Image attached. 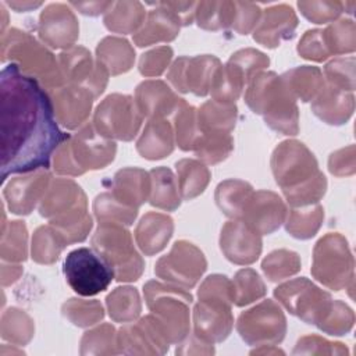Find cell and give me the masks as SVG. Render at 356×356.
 Masks as SVG:
<instances>
[{
  "label": "cell",
  "instance_id": "obj_13",
  "mask_svg": "<svg viewBox=\"0 0 356 356\" xmlns=\"http://www.w3.org/2000/svg\"><path fill=\"white\" fill-rule=\"evenodd\" d=\"M236 330L249 345H274L284 339L286 320L281 307L267 299L243 312L238 318Z\"/></svg>",
  "mask_w": 356,
  "mask_h": 356
},
{
  "label": "cell",
  "instance_id": "obj_5",
  "mask_svg": "<svg viewBox=\"0 0 356 356\" xmlns=\"http://www.w3.org/2000/svg\"><path fill=\"white\" fill-rule=\"evenodd\" d=\"M197 296L199 302L193 309L195 335L209 343L224 341L234 325L231 281L225 275H209L200 285Z\"/></svg>",
  "mask_w": 356,
  "mask_h": 356
},
{
  "label": "cell",
  "instance_id": "obj_39",
  "mask_svg": "<svg viewBox=\"0 0 356 356\" xmlns=\"http://www.w3.org/2000/svg\"><path fill=\"white\" fill-rule=\"evenodd\" d=\"M235 1H200L196 7V21L202 29L218 31L232 25Z\"/></svg>",
  "mask_w": 356,
  "mask_h": 356
},
{
  "label": "cell",
  "instance_id": "obj_26",
  "mask_svg": "<svg viewBox=\"0 0 356 356\" xmlns=\"http://www.w3.org/2000/svg\"><path fill=\"white\" fill-rule=\"evenodd\" d=\"M156 6L146 15L143 26L134 33V42L139 47L150 46L160 42H171L179 33V21L170 13L165 7L159 3H152Z\"/></svg>",
  "mask_w": 356,
  "mask_h": 356
},
{
  "label": "cell",
  "instance_id": "obj_10",
  "mask_svg": "<svg viewBox=\"0 0 356 356\" xmlns=\"http://www.w3.org/2000/svg\"><path fill=\"white\" fill-rule=\"evenodd\" d=\"M352 270L353 260L343 236L327 234L316 243L312 274L317 281L334 291H339L352 278Z\"/></svg>",
  "mask_w": 356,
  "mask_h": 356
},
{
  "label": "cell",
  "instance_id": "obj_38",
  "mask_svg": "<svg viewBox=\"0 0 356 356\" xmlns=\"http://www.w3.org/2000/svg\"><path fill=\"white\" fill-rule=\"evenodd\" d=\"M65 246L67 242L54 227L42 225L33 232L32 259L40 264H51Z\"/></svg>",
  "mask_w": 356,
  "mask_h": 356
},
{
  "label": "cell",
  "instance_id": "obj_25",
  "mask_svg": "<svg viewBox=\"0 0 356 356\" xmlns=\"http://www.w3.org/2000/svg\"><path fill=\"white\" fill-rule=\"evenodd\" d=\"M184 99L178 97L163 81H143L135 90V103L143 117L164 118L175 113Z\"/></svg>",
  "mask_w": 356,
  "mask_h": 356
},
{
  "label": "cell",
  "instance_id": "obj_20",
  "mask_svg": "<svg viewBox=\"0 0 356 356\" xmlns=\"http://www.w3.org/2000/svg\"><path fill=\"white\" fill-rule=\"evenodd\" d=\"M57 122L68 129L81 127L89 117L93 95L78 85H63L49 95Z\"/></svg>",
  "mask_w": 356,
  "mask_h": 356
},
{
  "label": "cell",
  "instance_id": "obj_49",
  "mask_svg": "<svg viewBox=\"0 0 356 356\" xmlns=\"http://www.w3.org/2000/svg\"><path fill=\"white\" fill-rule=\"evenodd\" d=\"M261 268L270 281H280L296 274L300 270L298 253L286 249L271 252L261 263Z\"/></svg>",
  "mask_w": 356,
  "mask_h": 356
},
{
  "label": "cell",
  "instance_id": "obj_31",
  "mask_svg": "<svg viewBox=\"0 0 356 356\" xmlns=\"http://www.w3.org/2000/svg\"><path fill=\"white\" fill-rule=\"evenodd\" d=\"M97 63L108 75H120L131 70L135 61V50L128 40L122 38H104L96 49Z\"/></svg>",
  "mask_w": 356,
  "mask_h": 356
},
{
  "label": "cell",
  "instance_id": "obj_30",
  "mask_svg": "<svg viewBox=\"0 0 356 356\" xmlns=\"http://www.w3.org/2000/svg\"><path fill=\"white\" fill-rule=\"evenodd\" d=\"M174 149L172 129L164 118H150L136 142L138 153L147 160H160Z\"/></svg>",
  "mask_w": 356,
  "mask_h": 356
},
{
  "label": "cell",
  "instance_id": "obj_27",
  "mask_svg": "<svg viewBox=\"0 0 356 356\" xmlns=\"http://www.w3.org/2000/svg\"><path fill=\"white\" fill-rule=\"evenodd\" d=\"M172 218L161 213H147L135 229V239L146 256H153L163 250L172 235Z\"/></svg>",
  "mask_w": 356,
  "mask_h": 356
},
{
  "label": "cell",
  "instance_id": "obj_18",
  "mask_svg": "<svg viewBox=\"0 0 356 356\" xmlns=\"http://www.w3.org/2000/svg\"><path fill=\"white\" fill-rule=\"evenodd\" d=\"M49 184L50 174L46 168L10 179L4 188V197L10 211L19 216L29 214L36 203L43 199Z\"/></svg>",
  "mask_w": 356,
  "mask_h": 356
},
{
  "label": "cell",
  "instance_id": "obj_1",
  "mask_svg": "<svg viewBox=\"0 0 356 356\" xmlns=\"http://www.w3.org/2000/svg\"><path fill=\"white\" fill-rule=\"evenodd\" d=\"M70 138L57 124L49 93L15 64L0 75L1 181L11 174L49 168L57 147Z\"/></svg>",
  "mask_w": 356,
  "mask_h": 356
},
{
  "label": "cell",
  "instance_id": "obj_43",
  "mask_svg": "<svg viewBox=\"0 0 356 356\" xmlns=\"http://www.w3.org/2000/svg\"><path fill=\"white\" fill-rule=\"evenodd\" d=\"M232 149L234 140L228 132H200L193 150L202 161L217 164L225 160Z\"/></svg>",
  "mask_w": 356,
  "mask_h": 356
},
{
  "label": "cell",
  "instance_id": "obj_58",
  "mask_svg": "<svg viewBox=\"0 0 356 356\" xmlns=\"http://www.w3.org/2000/svg\"><path fill=\"white\" fill-rule=\"evenodd\" d=\"M261 17V10L253 3L235 1V17L231 28L241 35H248L253 31Z\"/></svg>",
  "mask_w": 356,
  "mask_h": 356
},
{
  "label": "cell",
  "instance_id": "obj_9",
  "mask_svg": "<svg viewBox=\"0 0 356 356\" xmlns=\"http://www.w3.org/2000/svg\"><path fill=\"white\" fill-rule=\"evenodd\" d=\"M63 271L71 289L81 296H93L106 291L114 278L113 268L97 252L89 248L70 252L64 260Z\"/></svg>",
  "mask_w": 356,
  "mask_h": 356
},
{
  "label": "cell",
  "instance_id": "obj_19",
  "mask_svg": "<svg viewBox=\"0 0 356 356\" xmlns=\"http://www.w3.org/2000/svg\"><path fill=\"white\" fill-rule=\"evenodd\" d=\"M117 341L124 353H165L170 343L153 314L121 328Z\"/></svg>",
  "mask_w": 356,
  "mask_h": 356
},
{
  "label": "cell",
  "instance_id": "obj_55",
  "mask_svg": "<svg viewBox=\"0 0 356 356\" xmlns=\"http://www.w3.org/2000/svg\"><path fill=\"white\" fill-rule=\"evenodd\" d=\"M298 7L303 17L314 24L330 22L343 10L339 1H298Z\"/></svg>",
  "mask_w": 356,
  "mask_h": 356
},
{
  "label": "cell",
  "instance_id": "obj_60",
  "mask_svg": "<svg viewBox=\"0 0 356 356\" xmlns=\"http://www.w3.org/2000/svg\"><path fill=\"white\" fill-rule=\"evenodd\" d=\"M159 4L165 7L170 13H172L174 17L184 26L191 25L196 15L197 3L195 1H160Z\"/></svg>",
  "mask_w": 356,
  "mask_h": 356
},
{
  "label": "cell",
  "instance_id": "obj_4",
  "mask_svg": "<svg viewBox=\"0 0 356 356\" xmlns=\"http://www.w3.org/2000/svg\"><path fill=\"white\" fill-rule=\"evenodd\" d=\"M1 61L15 64L22 74L46 89H57L65 83L56 57L33 36L10 28L1 33Z\"/></svg>",
  "mask_w": 356,
  "mask_h": 356
},
{
  "label": "cell",
  "instance_id": "obj_54",
  "mask_svg": "<svg viewBox=\"0 0 356 356\" xmlns=\"http://www.w3.org/2000/svg\"><path fill=\"white\" fill-rule=\"evenodd\" d=\"M352 324H353L352 310L345 303L335 300L332 302L328 313L317 327L328 334L342 335L350 330Z\"/></svg>",
  "mask_w": 356,
  "mask_h": 356
},
{
  "label": "cell",
  "instance_id": "obj_56",
  "mask_svg": "<svg viewBox=\"0 0 356 356\" xmlns=\"http://www.w3.org/2000/svg\"><path fill=\"white\" fill-rule=\"evenodd\" d=\"M172 58V49L170 46H160L142 54L139 60V72L143 76H159L168 67Z\"/></svg>",
  "mask_w": 356,
  "mask_h": 356
},
{
  "label": "cell",
  "instance_id": "obj_37",
  "mask_svg": "<svg viewBox=\"0 0 356 356\" xmlns=\"http://www.w3.org/2000/svg\"><path fill=\"white\" fill-rule=\"evenodd\" d=\"M175 168L178 174V189L184 200H191L203 193L210 181V171L203 163L182 159L177 161Z\"/></svg>",
  "mask_w": 356,
  "mask_h": 356
},
{
  "label": "cell",
  "instance_id": "obj_45",
  "mask_svg": "<svg viewBox=\"0 0 356 356\" xmlns=\"http://www.w3.org/2000/svg\"><path fill=\"white\" fill-rule=\"evenodd\" d=\"M323 211L320 204L309 206L307 209H293L288 214L285 228L293 238L309 239L318 231L324 218Z\"/></svg>",
  "mask_w": 356,
  "mask_h": 356
},
{
  "label": "cell",
  "instance_id": "obj_28",
  "mask_svg": "<svg viewBox=\"0 0 356 356\" xmlns=\"http://www.w3.org/2000/svg\"><path fill=\"white\" fill-rule=\"evenodd\" d=\"M150 174L140 170L128 167L117 171L113 181V196L128 204L138 209L150 195Z\"/></svg>",
  "mask_w": 356,
  "mask_h": 356
},
{
  "label": "cell",
  "instance_id": "obj_11",
  "mask_svg": "<svg viewBox=\"0 0 356 356\" xmlns=\"http://www.w3.org/2000/svg\"><path fill=\"white\" fill-rule=\"evenodd\" d=\"M143 115L135 99L128 95L114 93L107 96L96 108L95 129L107 139L131 140L138 134Z\"/></svg>",
  "mask_w": 356,
  "mask_h": 356
},
{
  "label": "cell",
  "instance_id": "obj_41",
  "mask_svg": "<svg viewBox=\"0 0 356 356\" xmlns=\"http://www.w3.org/2000/svg\"><path fill=\"white\" fill-rule=\"evenodd\" d=\"M108 314L114 321H134L140 313L139 293L132 286H118L106 299Z\"/></svg>",
  "mask_w": 356,
  "mask_h": 356
},
{
  "label": "cell",
  "instance_id": "obj_53",
  "mask_svg": "<svg viewBox=\"0 0 356 356\" xmlns=\"http://www.w3.org/2000/svg\"><path fill=\"white\" fill-rule=\"evenodd\" d=\"M228 63L232 64L242 74L245 82L249 83L253 76H256L261 70L268 67L270 58L259 50L242 49L234 53Z\"/></svg>",
  "mask_w": 356,
  "mask_h": 356
},
{
  "label": "cell",
  "instance_id": "obj_36",
  "mask_svg": "<svg viewBox=\"0 0 356 356\" xmlns=\"http://www.w3.org/2000/svg\"><path fill=\"white\" fill-rule=\"evenodd\" d=\"M150 195L149 202L157 209L172 211L179 207L181 200L178 195V184L172 171L167 167L153 168L150 172Z\"/></svg>",
  "mask_w": 356,
  "mask_h": 356
},
{
  "label": "cell",
  "instance_id": "obj_29",
  "mask_svg": "<svg viewBox=\"0 0 356 356\" xmlns=\"http://www.w3.org/2000/svg\"><path fill=\"white\" fill-rule=\"evenodd\" d=\"M353 96L332 85L323 88L314 102L312 111L324 122L331 125L343 124L352 114Z\"/></svg>",
  "mask_w": 356,
  "mask_h": 356
},
{
  "label": "cell",
  "instance_id": "obj_61",
  "mask_svg": "<svg viewBox=\"0 0 356 356\" xmlns=\"http://www.w3.org/2000/svg\"><path fill=\"white\" fill-rule=\"evenodd\" d=\"M113 1H71L70 6L76 8L81 14L85 15H99L102 13H107L113 7Z\"/></svg>",
  "mask_w": 356,
  "mask_h": 356
},
{
  "label": "cell",
  "instance_id": "obj_46",
  "mask_svg": "<svg viewBox=\"0 0 356 356\" xmlns=\"http://www.w3.org/2000/svg\"><path fill=\"white\" fill-rule=\"evenodd\" d=\"M245 83L246 82L242 74L232 64L227 63L225 65L220 67L214 76V81L210 88L211 97L213 100L234 103L239 97Z\"/></svg>",
  "mask_w": 356,
  "mask_h": 356
},
{
  "label": "cell",
  "instance_id": "obj_2",
  "mask_svg": "<svg viewBox=\"0 0 356 356\" xmlns=\"http://www.w3.org/2000/svg\"><path fill=\"white\" fill-rule=\"evenodd\" d=\"M271 170L292 207L317 203L325 193L327 181L318 171L316 157L298 140H285L275 147Z\"/></svg>",
  "mask_w": 356,
  "mask_h": 356
},
{
  "label": "cell",
  "instance_id": "obj_35",
  "mask_svg": "<svg viewBox=\"0 0 356 356\" xmlns=\"http://www.w3.org/2000/svg\"><path fill=\"white\" fill-rule=\"evenodd\" d=\"M146 19V10L139 1H118L104 15V25L115 33H136Z\"/></svg>",
  "mask_w": 356,
  "mask_h": 356
},
{
  "label": "cell",
  "instance_id": "obj_16",
  "mask_svg": "<svg viewBox=\"0 0 356 356\" xmlns=\"http://www.w3.org/2000/svg\"><path fill=\"white\" fill-rule=\"evenodd\" d=\"M58 64L65 82L88 89L96 99L103 93L108 72L96 61L90 53L81 46H72L58 56Z\"/></svg>",
  "mask_w": 356,
  "mask_h": 356
},
{
  "label": "cell",
  "instance_id": "obj_14",
  "mask_svg": "<svg viewBox=\"0 0 356 356\" xmlns=\"http://www.w3.org/2000/svg\"><path fill=\"white\" fill-rule=\"evenodd\" d=\"M206 267L207 263L203 253L193 243L178 241L168 254L159 259L154 273L172 285L189 289L196 285Z\"/></svg>",
  "mask_w": 356,
  "mask_h": 356
},
{
  "label": "cell",
  "instance_id": "obj_22",
  "mask_svg": "<svg viewBox=\"0 0 356 356\" xmlns=\"http://www.w3.org/2000/svg\"><path fill=\"white\" fill-rule=\"evenodd\" d=\"M220 246L229 261L252 264L260 256L261 238L243 221H228L221 229Z\"/></svg>",
  "mask_w": 356,
  "mask_h": 356
},
{
  "label": "cell",
  "instance_id": "obj_8",
  "mask_svg": "<svg viewBox=\"0 0 356 356\" xmlns=\"http://www.w3.org/2000/svg\"><path fill=\"white\" fill-rule=\"evenodd\" d=\"M92 245L113 268L117 281H136L142 275L145 263L134 248L129 231L122 224L99 222Z\"/></svg>",
  "mask_w": 356,
  "mask_h": 356
},
{
  "label": "cell",
  "instance_id": "obj_51",
  "mask_svg": "<svg viewBox=\"0 0 356 356\" xmlns=\"http://www.w3.org/2000/svg\"><path fill=\"white\" fill-rule=\"evenodd\" d=\"M118 341L115 330L110 324H103L85 332L81 341V353H118Z\"/></svg>",
  "mask_w": 356,
  "mask_h": 356
},
{
  "label": "cell",
  "instance_id": "obj_3",
  "mask_svg": "<svg viewBox=\"0 0 356 356\" xmlns=\"http://www.w3.org/2000/svg\"><path fill=\"white\" fill-rule=\"evenodd\" d=\"M245 102L254 114H261L266 124L284 135L299 132L296 100L275 72H259L249 82Z\"/></svg>",
  "mask_w": 356,
  "mask_h": 356
},
{
  "label": "cell",
  "instance_id": "obj_48",
  "mask_svg": "<svg viewBox=\"0 0 356 356\" xmlns=\"http://www.w3.org/2000/svg\"><path fill=\"white\" fill-rule=\"evenodd\" d=\"M232 282V303L236 306L249 305L266 295V285L260 275L252 268L239 270Z\"/></svg>",
  "mask_w": 356,
  "mask_h": 356
},
{
  "label": "cell",
  "instance_id": "obj_32",
  "mask_svg": "<svg viewBox=\"0 0 356 356\" xmlns=\"http://www.w3.org/2000/svg\"><path fill=\"white\" fill-rule=\"evenodd\" d=\"M281 79L293 99H300L302 102L313 100L314 96L324 88L321 71L309 65H302L286 71L284 75H281Z\"/></svg>",
  "mask_w": 356,
  "mask_h": 356
},
{
  "label": "cell",
  "instance_id": "obj_23",
  "mask_svg": "<svg viewBox=\"0 0 356 356\" xmlns=\"http://www.w3.org/2000/svg\"><path fill=\"white\" fill-rule=\"evenodd\" d=\"M298 26L295 11L288 4H278L264 10L261 19L253 32V39L270 49L281 44L282 40L292 39Z\"/></svg>",
  "mask_w": 356,
  "mask_h": 356
},
{
  "label": "cell",
  "instance_id": "obj_47",
  "mask_svg": "<svg viewBox=\"0 0 356 356\" xmlns=\"http://www.w3.org/2000/svg\"><path fill=\"white\" fill-rule=\"evenodd\" d=\"M93 210L99 222H115L131 225L138 214V209L124 204L113 193H102L93 202Z\"/></svg>",
  "mask_w": 356,
  "mask_h": 356
},
{
  "label": "cell",
  "instance_id": "obj_62",
  "mask_svg": "<svg viewBox=\"0 0 356 356\" xmlns=\"http://www.w3.org/2000/svg\"><path fill=\"white\" fill-rule=\"evenodd\" d=\"M22 274V267L19 264H13L11 261H3L1 264V285L8 286L14 284Z\"/></svg>",
  "mask_w": 356,
  "mask_h": 356
},
{
  "label": "cell",
  "instance_id": "obj_59",
  "mask_svg": "<svg viewBox=\"0 0 356 356\" xmlns=\"http://www.w3.org/2000/svg\"><path fill=\"white\" fill-rule=\"evenodd\" d=\"M350 58H337L325 65V75L330 85L342 90H353V61L348 64Z\"/></svg>",
  "mask_w": 356,
  "mask_h": 356
},
{
  "label": "cell",
  "instance_id": "obj_24",
  "mask_svg": "<svg viewBox=\"0 0 356 356\" xmlns=\"http://www.w3.org/2000/svg\"><path fill=\"white\" fill-rule=\"evenodd\" d=\"M83 207H88V204L81 186L71 179L57 178L40 200L39 213L42 217L54 220Z\"/></svg>",
  "mask_w": 356,
  "mask_h": 356
},
{
  "label": "cell",
  "instance_id": "obj_17",
  "mask_svg": "<svg viewBox=\"0 0 356 356\" xmlns=\"http://www.w3.org/2000/svg\"><path fill=\"white\" fill-rule=\"evenodd\" d=\"M38 32L46 44L54 49H64L72 47L78 39L79 25L68 6L53 3L40 13Z\"/></svg>",
  "mask_w": 356,
  "mask_h": 356
},
{
  "label": "cell",
  "instance_id": "obj_12",
  "mask_svg": "<svg viewBox=\"0 0 356 356\" xmlns=\"http://www.w3.org/2000/svg\"><path fill=\"white\" fill-rule=\"evenodd\" d=\"M274 296L280 303L300 320L318 325L328 313L332 299L306 278H295L275 288Z\"/></svg>",
  "mask_w": 356,
  "mask_h": 356
},
{
  "label": "cell",
  "instance_id": "obj_7",
  "mask_svg": "<svg viewBox=\"0 0 356 356\" xmlns=\"http://www.w3.org/2000/svg\"><path fill=\"white\" fill-rule=\"evenodd\" d=\"M145 300L170 343L181 342L186 338L189 334L191 293L174 285L149 281L145 285Z\"/></svg>",
  "mask_w": 356,
  "mask_h": 356
},
{
  "label": "cell",
  "instance_id": "obj_63",
  "mask_svg": "<svg viewBox=\"0 0 356 356\" xmlns=\"http://www.w3.org/2000/svg\"><path fill=\"white\" fill-rule=\"evenodd\" d=\"M6 4L10 7V8H13V10H15L17 13H22V11H31V10H33V8H38L42 3H35V1H6Z\"/></svg>",
  "mask_w": 356,
  "mask_h": 356
},
{
  "label": "cell",
  "instance_id": "obj_34",
  "mask_svg": "<svg viewBox=\"0 0 356 356\" xmlns=\"http://www.w3.org/2000/svg\"><path fill=\"white\" fill-rule=\"evenodd\" d=\"M252 195L253 188L250 184L239 179H227L217 186L216 202L225 216L241 220Z\"/></svg>",
  "mask_w": 356,
  "mask_h": 356
},
{
  "label": "cell",
  "instance_id": "obj_42",
  "mask_svg": "<svg viewBox=\"0 0 356 356\" xmlns=\"http://www.w3.org/2000/svg\"><path fill=\"white\" fill-rule=\"evenodd\" d=\"M33 321L24 310L10 307L3 313L0 334L4 341L15 345H25L33 337Z\"/></svg>",
  "mask_w": 356,
  "mask_h": 356
},
{
  "label": "cell",
  "instance_id": "obj_57",
  "mask_svg": "<svg viewBox=\"0 0 356 356\" xmlns=\"http://www.w3.org/2000/svg\"><path fill=\"white\" fill-rule=\"evenodd\" d=\"M298 53L300 57L313 61H324L328 58L330 53L323 38V31L313 29L305 32L298 44Z\"/></svg>",
  "mask_w": 356,
  "mask_h": 356
},
{
  "label": "cell",
  "instance_id": "obj_33",
  "mask_svg": "<svg viewBox=\"0 0 356 356\" xmlns=\"http://www.w3.org/2000/svg\"><path fill=\"white\" fill-rule=\"evenodd\" d=\"M236 106L218 100H209L197 110L200 132H231L236 122Z\"/></svg>",
  "mask_w": 356,
  "mask_h": 356
},
{
  "label": "cell",
  "instance_id": "obj_44",
  "mask_svg": "<svg viewBox=\"0 0 356 356\" xmlns=\"http://www.w3.org/2000/svg\"><path fill=\"white\" fill-rule=\"evenodd\" d=\"M174 122H175V140L178 147L185 152L193 150L200 136L196 108L189 106L185 100H182L174 113Z\"/></svg>",
  "mask_w": 356,
  "mask_h": 356
},
{
  "label": "cell",
  "instance_id": "obj_52",
  "mask_svg": "<svg viewBox=\"0 0 356 356\" xmlns=\"http://www.w3.org/2000/svg\"><path fill=\"white\" fill-rule=\"evenodd\" d=\"M327 50L331 54H341L355 49V25L350 19H341L323 31Z\"/></svg>",
  "mask_w": 356,
  "mask_h": 356
},
{
  "label": "cell",
  "instance_id": "obj_21",
  "mask_svg": "<svg viewBox=\"0 0 356 356\" xmlns=\"http://www.w3.org/2000/svg\"><path fill=\"white\" fill-rule=\"evenodd\" d=\"M286 217V207L282 199L270 191H257L250 196L242 221L260 235H268L280 228Z\"/></svg>",
  "mask_w": 356,
  "mask_h": 356
},
{
  "label": "cell",
  "instance_id": "obj_15",
  "mask_svg": "<svg viewBox=\"0 0 356 356\" xmlns=\"http://www.w3.org/2000/svg\"><path fill=\"white\" fill-rule=\"evenodd\" d=\"M220 67V60L209 54L179 57L171 65L167 79L181 93L192 92L196 96H206Z\"/></svg>",
  "mask_w": 356,
  "mask_h": 356
},
{
  "label": "cell",
  "instance_id": "obj_50",
  "mask_svg": "<svg viewBox=\"0 0 356 356\" xmlns=\"http://www.w3.org/2000/svg\"><path fill=\"white\" fill-rule=\"evenodd\" d=\"M63 314L78 327H89L96 324L104 316L100 302L83 299L67 300L63 305Z\"/></svg>",
  "mask_w": 356,
  "mask_h": 356
},
{
  "label": "cell",
  "instance_id": "obj_40",
  "mask_svg": "<svg viewBox=\"0 0 356 356\" xmlns=\"http://www.w3.org/2000/svg\"><path fill=\"white\" fill-rule=\"evenodd\" d=\"M0 256L3 261L19 263L28 256V232L24 221H10L3 225Z\"/></svg>",
  "mask_w": 356,
  "mask_h": 356
},
{
  "label": "cell",
  "instance_id": "obj_6",
  "mask_svg": "<svg viewBox=\"0 0 356 356\" xmlns=\"http://www.w3.org/2000/svg\"><path fill=\"white\" fill-rule=\"evenodd\" d=\"M115 150V143L111 139L102 136L93 125H85L54 152V171L76 177L88 170L104 168L114 160Z\"/></svg>",
  "mask_w": 356,
  "mask_h": 356
}]
</instances>
